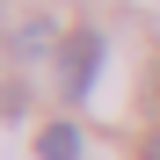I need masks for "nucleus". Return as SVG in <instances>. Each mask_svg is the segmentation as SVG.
I'll list each match as a JSON object with an SVG mask.
<instances>
[{"label": "nucleus", "mask_w": 160, "mask_h": 160, "mask_svg": "<svg viewBox=\"0 0 160 160\" xmlns=\"http://www.w3.org/2000/svg\"><path fill=\"white\" fill-rule=\"evenodd\" d=\"M102 29H66V44H58V88L73 95V102H88L95 95V73H102Z\"/></svg>", "instance_id": "1"}, {"label": "nucleus", "mask_w": 160, "mask_h": 160, "mask_svg": "<svg viewBox=\"0 0 160 160\" xmlns=\"http://www.w3.org/2000/svg\"><path fill=\"white\" fill-rule=\"evenodd\" d=\"M37 153H44V160H80V131H73V124H44V131H37Z\"/></svg>", "instance_id": "2"}, {"label": "nucleus", "mask_w": 160, "mask_h": 160, "mask_svg": "<svg viewBox=\"0 0 160 160\" xmlns=\"http://www.w3.org/2000/svg\"><path fill=\"white\" fill-rule=\"evenodd\" d=\"M44 44H51V22H22V29H15V51H22V58H37Z\"/></svg>", "instance_id": "3"}, {"label": "nucleus", "mask_w": 160, "mask_h": 160, "mask_svg": "<svg viewBox=\"0 0 160 160\" xmlns=\"http://www.w3.org/2000/svg\"><path fill=\"white\" fill-rule=\"evenodd\" d=\"M146 160H160V131H153V138H146Z\"/></svg>", "instance_id": "4"}]
</instances>
